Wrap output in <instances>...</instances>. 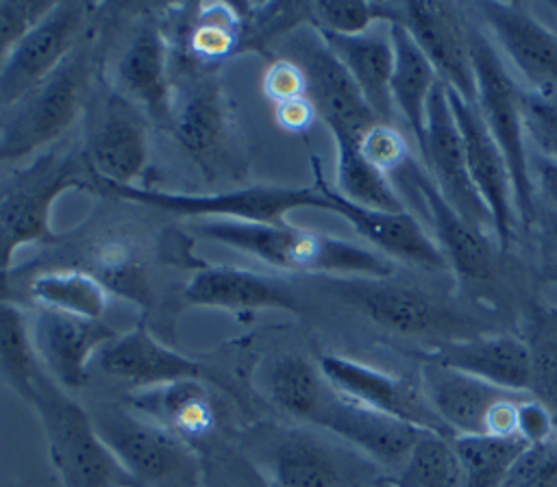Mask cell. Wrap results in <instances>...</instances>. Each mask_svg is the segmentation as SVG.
<instances>
[{
  "mask_svg": "<svg viewBox=\"0 0 557 487\" xmlns=\"http://www.w3.org/2000/svg\"><path fill=\"white\" fill-rule=\"evenodd\" d=\"M361 154L381 172H398L409 159V148L405 137L394 124L376 122L359 139Z\"/></svg>",
  "mask_w": 557,
  "mask_h": 487,
  "instance_id": "7bdbcfd3",
  "label": "cell"
},
{
  "mask_svg": "<svg viewBox=\"0 0 557 487\" xmlns=\"http://www.w3.org/2000/svg\"><path fill=\"white\" fill-rule=\"evenodd\" d=\"M418 383L453 437L487 433L492 409L507 398L520 396L429 359H422Z\"/></svg>",
  "mask_w": 557,
  "mask_h": 487,
  "instance_id": "484cf974",
  "label": "cell"
},
{
  "mask_svg": "<svg viewBox=\"0 0 557 487\" xmlns=\"http://www.w3.org/2000/svg\"><path fill=\"white\" fill-rule=\"evenodd\" d=\"M41 374L28 317L15 300H0V383L28 404Z\"/></svg>",
  "mask_w": 557,
  "mask_h": 487,
  "instance_id": "836d02e7",
  "label": "cell"
},
{
  "mask_svg": "<svg viewBox=\"0 0 557 487\" xmlns=\"http://www.w3.org/2000/svg\"><path fill=\"white\" fill-rule=\"evenodd\" d=\"M183 300L189 307L220 309L235 315L259 313L268 309L298 313V296L281 280L261 272L233 265L200 263L189 276Z\"/></svg>",
  "mask_w": 557,
  "mask_h": 487,
  "instance_id": "603a6c76",
  "label": "cell"
},
{
  "mask_svg": "<svg viewBox=\"0 0 557 487\" xmlns=\"http://www.w3.org/2000/svg\"><path fill=\"white\" fill-rule=\"evenodd\" d=\"M389 35L394 46V72L389 85L394 111L411 130L418 150H422L426 130V107L440 78L403 24H389Z\"/></svg>",
  "mask_w": 557,
  "mask_h": 487,
  "instance_id": "f546056e",
  "label": "cell"
},
{
  "mask_svg": "<svg viewBox=\"0 0 557 487\" xmlns=\"http://www.w3.org/2000/svg\"><path fill=\"white\" fill-rule=\"evenodd\" d=\"M522 128L524 139L546 159L557 165V91L535 93L522 87Z\"/></svg>",
  "mask_w": 557,
  "mask_h": 487,
  "instance_id": "ab89813d",
  "label": "cell"
},
{
  "mask_svg": "<svg viewBox=\"0 0 557 487\" xmlns=\"http://www.w3.org/2000/svg\"><path fill=\"white\" fill-rule=\"evenodd\" d=\"M176 141L205 170L224 152L231 130V113L226 96L215 74H200L194 78L183 98L172 102L170 126Z\"/></svg>",
  "mask_w": 557,
  "mask_h": 487,
  "instance_id": "4316f807",
  "label": "cell"
},
{
  "mask_svg": "<svg viewBox=\"0 0 557 487\" xmlns=\"http://www.w3.org/2000/svg\"><path fill=\"white\" fill-rule=\"evenodd\" d=\"M52 2H0V50L9 52Z\"/></svg>",
  "mask_w": 557,
  "mask_h": 487,
  "instance_id": "bcb514c9",
  "label": "cell"
},
{
  "mask_svg": "<svg viewBox=\"0 0 557 487\" xmlns=\"http://www.w3.org/2000/svg\"><path fill=\"white\" fill-rule=\"evenodd\" d=\"M548 7H550V11H553V13H555V17H557V2H550Z\"/></svg>",
  "mask_w": 557,
  "mask_h": 487,
  "instance_id": "db71d44e",
  "label": "cell"
},
{
  "mask_svg": "<svg viewBox=\"0 0 557 487\" xmlns=\"http://www.w3.org/2000/svg\"><path fill=\"white\" fill-rule=\"evenodd\" d=\"M387 478L396 487H461V463L453 437L422 430L403 467Z\"/></svg>",
  "mask_w": 557,
  "mask_h": 487,
  "instance_id": "8d00e7d4",
  "label": "cell"
},
{
  "mask_svg": "<svg viewBox=\"0 0 557 487\" xmlns=\"http://www.w3.org/2000/svg\"><path fill=\"white\" fill-rule=\"evenodd\" d=\"M500 487H557V435L527 446Z\"/></svg>",
  "mask_w": 557,
  "mask_h": 487,
  "instance_id": "b9f144b4",
  "label": "cell"
},
{
  "mask_svg": "<svg viewBox=\"0 0 557 487\" xmlns=\"http://www.w3.org/2000/svg\"><path fill=\"white\" fill-rule=\"evenodd\" d=\"M261 91L274 104L302 98L307 96V76L296 61L287 57H278L263 72Z\"/></svg>",
  "mask_w": 557,
  "mask_h": 487,
  "instance_id": "ee69618b",
  "label": "cell"
},
{
  "mask_svg": "<svg viewBox=\"0 0 557 487\" xmlns=\"http://www.w3.org/2000/svg\"><path fill=\"white\" fill-rule=\"evenodd\" d=\"M76 267L94 274L109 294H115L146 311L154 302V294L148 285L139 250L122 235L100 237L89 248L85 263Z\"/></svg>",
  "mask_w": 557,
  "mask_h": 487,
  "instance_id": "d6a6232c",
  "label": "cell"
},
{
  "mask_svg": "<svg viewBox=\"0 0 557 487\" xmlns=\"http://www.w3.org/2000/svg\"><path fill=\"white\" fill-rule=\"evenodd\" d=\"M516 435L522 437L529 446L548 441L557 435L555 415L542 402L527 396L518 402L516 409Z\"/></svg>",
  "mask_w": 557,
  "mask_h": 487,
  "instance_id": "7dc6e473",
  "label": "cell"
},
{
  "mask_svg": "<svg viewBox=\"0 0 557 487\" xmlns=\"http://www.w3.org/2000/svg\"><path fill=\"white\" fill-rule=\"evenodd\" d=\"M4 54H7V52H2V50H0V72H2V63H4Z\"/></svg>",
  "mask_w": 557,
  "mask_h": 487,
  "instance_id": "11a10c76",
  "label": "cell"
},
{
  "mask_svg": "<svg viewBox=\"0 0 557 487\" xmlns=\"http://www.w3.org/2000/svg\"><path fill=\"white\" fill-rule=\"evenodd\" d=\"M126 407L196 448L218 428L215 400L207 380L185 378L126 396Z\"/></svg>",
  "mask_w": 557,
  "mask_h": 487,
  "instance_id": "f1b7e54d",
  "label": "cell"
},
{
  "mask_svg": "<svg viewBox=\"0 0 557 487\" xmlns=\"http://www.w3.org/2000/svg\"><path fill=\"white\" fill-rule=\"evenodd\" d=\"M0 300H15L11 287V272H0Z\"/></svg>",
  "mask_w": 557,
  "mask_h": 487,
  "instance_id": "f907efd6",
  "label": "cell"
},
{
  "mask_svg": "<svg viewBox=\"0 0 557 487\" xmlns=\"http://www.w3.org/2000/svg\"><path fill=\"white\" fill-rule=\"evenodd\" d=\"M472 11L494 35L500 50L535 93L557 91V30L518 2H476Z\"/></svg>",
  "mask_w": 557,
  "mask_h": 487,
  "instance_id": "d6986e66",
  "label": "cell"
},
{
  "mask_svg": "<svg viewBox=\"0 0 557 487\" xmlns=\"http://www.w3.org/2000/svg\"><path fill=\"white\" fill-rule=\"evenodd\" d=\"M89 417L135 487H205L198 448L122 402H98Z\"/></svg>",
  "mask_w": 557,
  "mask_h": 487,
  "instance_id": "8992f818",
  "label": "cell"
},
{
  "mask_svg": "<svg viewBox=\"0 0 557 487\" xmlns=\"http://www.w3.org/2000/svg\"><path fill=\"white\" fill-rule=\"evenodd\" d=\"M446 93L461 135L470 178L492 215L498 252H505L511 246L518 224L513 207V185L507 161L498 143L490 135L487 126L483 124L476 107L472 102H466L450 89H446Z\"/></svg>",
  "mask_w": 557,
  "mask_h": 487,
  "instance_id": "ffe728a7",
  "label": "cell"
},
{
  "mask_svg": "<svg viewBox=\"0 0 557 487\" xmlns=\"http://www.w3.org/2000/svg\"><path fill=\"white\" fill-rule=\"evenodd\" d=\"M529 396L557 415V328L546 322V326H542V330L529 341Z\"/></svg>",
  "mask_w": 557,
  "mask_h": 487,
  "instance_id": "60d3db41",
  "label": "cell"
},
{
  "mask_svg": "<svg viewBox=\"0 0 557 487\" xmlns=\"http://www.w3.org/2000/svg\"><path fill=\"white\" fill-rule=\"evenodd\" d=\"M117 335L104 320H87L35 307L30 337L44 372L67 394L89 383L98 352Z\"/></svg>",
  "mask_w": 557,
  "mask_h": 487,
  "instance_id": "e0dca14e",
  "label": "cell"
},
{
  "mask_svg": "<svg viewBox=\"0 0 557 487\" xmlns=\"http://www.w3.org/2000/svg\"><path fill=\"white\" fill-rule=\"evenodd\" d=\"M83 154L102 191L133 187L150 159L148 128L139 109L115 91L109 93L87 128Z\"/></svg>",
  "mask_w": 557,
  "mask_h": 487,
  "instance_id": "2e32d148",
  "label": "cell"
},
{
  "mask_svg": "<svg viewBox=\"0 0 557 487\" xmlns=\"http://www.w3.org/2000/svg\"><path fill=\"white\" fill-rule=\"evenodd\" d=\"M540 189L544 191L546 200L557 207V165L544 163L540 167Z\"/></svg>",
  "mask_w": 557,
  "mask_h": 487,
  "instance_id": "681fc988",
  "label": "cell"
},
{
  "mask_svg": "<svg viewBox=\"0 0 557 487\" xmlns=\"http://www.w3.org/2000/svg\"><path fill=\"white\" fill-rule=\"evenodd\" d=\"M294 420L342 439L376 467H385L394 474L403 467L422 433L403 420L342 396L324 376L313 387V394L302 402Z\"/></svg>",
  "mask_w": 557,
  "mask_h": 487,
  "instance_id": "30bf717a",
  "label": "cell"
},
{
  "mask_svg": "<svg viewBox=\"0 0 557 487\" xmlns=\"http://www.w3.org/2000/svg\"><path fill=\"white\" fill-rule=\"evenodd\" d=\"M339 296L361 311L379 328L413 339H429L433 346L444 341L485 335V326L446 298L394 285L387 278H342Z\"/></svg>",
  "mask_w": 557,
  "mask_h": 487,
  "instance_id": "52a82bcc",
  "label": "cell"
},
{
  "mask_svg": "<svg viewBox=\"0 0 557 487\" xmlns=\"http://www.w3.org/2000/svg\"><path fill=\"white\" fill-rule=\"evenodd\" d=\"M422 54L433 65L440 83L463 98L476 100L474 61H472V24L463 7L453 2H403L398 20Z\"/></svg>",
  "mask_w": 557,
  "mask_h": 487,
  "instance_id": "7c38bea8",
  "label": "cell"
},
{
  "mask_svg": "<svg viewBox=\"0 0 557 487\" xmlns=\"http://www.w3.org/2000/svg\"><path fill=\"white\" fill-rule=\"evenodd\" d=\"M420 159L422 167L444 200L474 228L494 237L492 215L470 178L461 135L450 111L446 87L442 83L435 85L429 98L426 130Z\"/></svg>",
  "mask_w": 557,
  "mask_h": 487,
  "instance_id": "5bb4252c",
  "label": "cell"
},
{
  "mask_svg": "<svg viewBox=\"0 0 557 487\" xmlns=\"http://www.w3.org/2000/svg\"><path fill=\"white\" fill-rule=\"evenodd\" d=\"M244 454L272 487H372L376 465L342 439L313 426H265Z\"/></svg>",
  "mask_w": 557,
  "mask_h": 487,
  "instance_id": "3957f363",
  "label": "cell"
},
{
  "mask_svg": "<svg viewBox=\"0 0 557 487\" xmlns=\"http://www.w3.org/2000/svg\"><path fill=\"white\" fill-rule=\"evenodd\" d=\"M198 452L202 457L205 487H272L242 450L211 441Z\"/></svg>",
  "mask_w": 557,
  "mask_h": 487,
  "instance_id": "f35d334b",
  "label": "cell"
},
{
  "mask_svg": "<svg viewBox=\"0 0 557 487\" xmlns=\"http://www.w3.org/2000/svg\"><path fill=\"white\" fill-rule=\"evenodd\" d=\"M372 487H396L394 483H392V478H387V476H383V478H379Z\"/></svg>",
  "mask_w": 557,
  "mask_h": 487,
  "instance_id": "816d5d0a",
  "label": "cell"
},
{
  "mask_svg": "<svg viewBox=\"0 0 557 487\" xmlns=\"http://www.w3.org/2000/svg\"><path fill=\"white\" fill-rule=\"evenodd\" d=\"M531 228H535L540 274L557 285V207L548 200L542 204L535 202Z\"/></svg>",
  "mask_w": 557,
  "mask_h": 487,
  "instance_id": "f6af8a7d",
  "label": "cell"
},
{
  "mask_svg": "<svg viewBox=\"0 0 557 487\" xmlns=\"http://www.w3.org/2000/svg\"><path fill=\"white\" fill-rule=\"evenodd\" d=\"M94 74L96 57L83 41L44 83L0 107V161H15L57 143L87 107Z\"/></svg>",
  "mask_w": 557,
  "mask_h": 487,
  "instance_id": "277c9868",
  "label": "cell"
},
{
  "mask_svg": "<svg viewBox=\"0 0 557 487\" xmlns=\"http://www.w3.org/2000/svg\"><path fill=\"white\" fill-rule=\"evenodd\" d=\"M287 59L302 67L307 76V98L313 102L318 117H322L333 137L359 141L361 135L379 122L350 74L311 24H307L305 35L292 39Z\"/></svg>",
  "mask_w": 557,
  "mask_h": 487,
  "instance_id": "4fadbf2b",
  "label": "cell"
},
{
  "mask_svg": "<svg viewBox=\"0 0 557 487\" xmlns=\"http://www.w3.org/2000/svg\"><path fill=\"white\" fill-rule=\"evenodd\" d=\"M313 185L329 200L331 213L342 215L370 246L376 248L389 261H405L409 265L426 270H450L446 257L442 254L435 239L424 230V226L405 209V211H379L359 207L344 196H339L333 185L322 176L320 163L313 157Z\"/></svg>",
  "mask_w": 557,
  "mask_h": 487,
  "instance_id": "44dd1931",
  "label": "cell"
},
{
  "mask_svg": "<svg viewBox=\"0 0 557 487\" xmlns=\"http://www.w3.org/2000/svg\"><path fill=\"white\" fill-rule=\"evenodd\" d=\"M315 117H318L315 107H313V102L307 96L294 98V100H287V102H281V104H274V122L283 130L294 133V135L307 133L313 126Z\"/></svg>",
  "mask_w": 557,
  "mask_h": 487,
  "instance_id": "c3c4849f",
  "label": "cell"
},
{
  "mask_svg": "<svg viewBox=\"0 0 557 487\" xmlns=\"http://www.w3.org/2000/svg\"><path fill=\"white\" fill-rule=\"evenodd\" d=\"M413 191L422 198L433 230H435V244L440 246L442 254L446 257V263L450 270L466 278L483 280L494 274V257L498 252L496 239L479 228H474L470 222H466L437 191L435 183L426 174L422 165H418L416 159H409L398 170Z\"/></svg>",
  "mask_w": 557,
  "mask_h": 487,
  "instance_id": "cb8c5ba5",
  "label": "cell"
},
{
  "mask_svg": "<svg viewBox=\"0 0 557 487\" xmlns=\"http://www.w3.org/2000/svg\"><path fill=\"white\" fill-rule=\"evenodd\" d=\"M394 2H309V24L322 33L361 35L376 24H394Z\"/></svg>",
  "mask_w": 557,
  "mask_h": 487,
  "instance_id": "74e56055",
  "label": "cell"
},
{
  "mask_svg": "<svg viewBox=\"0 0 557 487\" xmlns=\"http://www.w3.org/2000/svg\"><path fill=\"white\" fill-rule=\"evenodd\" d=\"M461 463V487H500L516 459L527 450L518 435H459L453 437Z\"/></svg>",
  "mask_w": 557,
  "mask_h": 487,
  "instance_id": "d590c367",
  "label": "cell"
},
{
  "mask_svg": "<svg viewBox=\"0 0 557 487\" xmlns=\"http://www.w3.org/2000/svg\"><path fill=\"white\" fill-rule=\"evenodd\" d=\"M546 322H548L550 326H555V328H557V311H550V313L546 315Z\"/></svg>",
  "mask_w": 557,
  "mask_h": 487,
  "instance_id": "f5cc1de1",
  "label": "cell"
},
{
  "mask_svg": "<svg viewBox=\"0 0 557 487\" xmlns=\"http://www.w3.org/2000/svg\"><path fill=\"white\" fill-rule=\"evenodd\" d=\"M168 59V35L157 17L148 15L120 52L111 76L117 96L165 126H170L174 102Z\"/></svg>",
  "mask_w": 557,
  "mask_h": 487,
  "instance_id": "7402d4cb",
  "label": "cell"
},
{
  "mask_svg": "<svg viewBox=\"0 0 557 487\" xmlns=\"http://www.w3.org/2000/svg\"><path fill=\"white\" fill-rule=\"evenodd\" d=\"M28 407L41 424L48 459L61 487H135L100 439L89 411L46 372L39 376Z\"/></svg>",
  "mask_w": 557,
  "mask_h": 487,
  "instance_id": "5b68a950",
  "label": "cell"
},
{
  "mask_svg": "<svg viewBox=\"0 0 557 487\" xmlns=\"http://www.w3.org/2000/svg\"><path fill=\"white\" fill-rule=\"evenodd\" d=\"M107 193L144 204L170 215L189 220H239L281 224L296 209L331 211L324 193L311 187H283V185H252L244 189L218 193H178L146 187H107Z\"/></svg>",
  "mask_w": 557,
  "mask_h": 487,
  "instance_id": "9c48e42d",
  "label": "cell"
},
{
  "mask_svg": "<svg viewBox=\"0 0 557 487\" xmlns=\"http://www.w3.org/2000/svg\"><path fill=\"white\" fill-rule=\"evenodd\" d=\"M26 294L35 307L87 320H102L109 307V291L104 285L76 265H59L37 272L28 280Z\"/></svg>",
  "mask_w": 557,
  "mask_h": 487,
  "instance_id": "1f68e13d",
  "label": "cell"
},
{
  "mask_svg": "<svg viewBox=\"0 0 557 487\" xmlns=\"http://www.w3.org/2000/svg\"><path fill=\"white\" fill-rule=\"evenodd\" d=\"M244 46V17L239 4L207 2L194 7L185 28L183 54L200 72H213Z\"/></svg>",
  "mask_w": 557,
  "mask_h": 487,
  "instance_id": "4dcf8cb0",
  "label": "cell"
},
{
  "mask_svg": "<svg viewBox=\"0 0 557 487\" xmlns=\"http://www.w3.org/2000/svg\"><path fill=\"white\" fill-rule=\"evenodd\" d=\"M318 367L329 385L342 396L379 413L403 420L420 430L453 437L435 415L420 383L331 352L318 359Z\"/></svg>",
  "mask_w": 557,
  "mask_h": 487,
  "instance_id": "9a60e30c",
  "label": "cell"
},
{
  "mask_svg": "<svg viewBox=\"0 0 557 487\" xmlns=\"http://www.w3.org/2000/svg\"><path fill=\"white\" fill-rule=\"evenodd\" d=\"M472 61L476 80L474 107L498 143L513 185L516 217L524 228H531L535 215V187L527 161V139L522 128V85L503 65L496 46L483 30L472 26Z\"/></svg>",
  "mask_w": 557,
  "mask_h": 487,
  "instance_id": "ba28073f",
  "label": "cell"
},
{
  "mask_svg": "<svg viewBox=\"0 0 557 487\" xmlns=\"http://www.w3.org/2000/svg\"><path fill=\"white\" fill-rule=\"evenodd\" d=\"M187 230L196 239L224 244L276 270L372 280L389 278L394 274V263L381 252L289 222L191 220Z\"/></svg>",
  "mask_w": 557,
  "mask_h": 487,
  "instance_id": "6da1fadb",
  "label": "cell"
},
{
  "mask_svg": "<svg viewBox=\"0 0 557 487\" xmlns=\"http://www.w3.org/2000/svg\"><path fill=\"white\" fill-rule=\"evenodd\" d=\"M96 7L89 2H52L30 30L4 54L0 107L44 83L83 43Z\"/></svg>",
  "mask_w": 557,
  "mask_h": 487,
  "instance_id": "8fae6325",
  "label": "cell"
},
{
  "mask_svg": "<svg viewBox=\"0 0 557 487\" xmlns=\"http://www.w3.org/2000/svg\"><path fill=\"white\" fill-rule=\"evenodd\" d=\"M335 141V185L333 189L346 200L379 209L405 211L396 189L389 185L387 174L374 167L359 150V141L348 137H333Z\"/></svg>",
  "mask_w": 557,
  "mask_h": 487,
  "instance_id": "e575fe53",
  "label": "cell"
},
{
  "mask_svg": "<svg viewBox=\"0 0 557 487\" xmlns=\"http://www.w3.org/2000/svg\"><path fill=\"white\" fill-rule=\"evenodd\" d=\"M318 33L350 74L374 117L383 124H394L396 111L389 91L394 72V46L389 24H376L361 35Z\"/></svg>",
  "mask_w": 557,
  "mask_h": 487,
  "instance_id": "83f0119b",
  "label": "cell"
},
{
  "mask_svg": "<svg viewBox=\"0 0 557 487\" xmlns=\"http://www.w3.org/2000/svg\"><path fill=\"white\" fill-rule=\"evenodd\" d=\"M65 191L100 193L83 146H52L11 172L0 185V272H11L24 246H52L61 235L52 228V207Z\"/></svg>",
  "mask_w": 557,
  "mask_h": 487,
  "instance_id": "7a4b0ae2",
  "label": "cell"
},
{
  "mask_svg": "<svg viewBox=\"0 0 557 487\" xmlns=\"http://www.w3.org/2000/svg\"><path fill=\"white\" fill-rule=\"evenodd\" d=\"M422 359L455 367L494 387L529 394L531 350L529 341L507 333H485L468 339L444 341L420 354Z\"/></svg>",
  "mask_w": 557,
  "mask_h": 487,
  "instance_id": "d4e9b609",
  "label": "cell"
},
{
  "mask_svg": "<svg viewBox=\"0 0 557 487\" xmlns=\"http://www.w3.org/2000/svg\"><path fill=\"white\" fill-rule=\"evenodd\" d=\"M94 363L126 396L185 378L209 380L211 376L200 361L163 344L144 324L117 333L98 352Z\"/></svg>",
  "mask_w": 557,
  "mask_h": 487,
  "instance_id": "ac0fdd59",
  "label": "cell"
}]
</instances>
